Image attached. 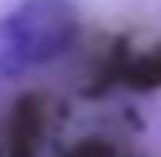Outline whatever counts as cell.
I'll use <instances>...</instances> for the list:
<instances>
[{"mask_svg":"<svg viewBox=\"0 0 161 157\" xmlns=\"http://www.w3.org/2000/svg\"><path fill=\"white\" fill-rule=\"evenodd\" d=\"M122 83L134 86V90H157L161 86V43H153V47H146V51L126 59Z\"/></svg>","mask_w":161,"mask_h":157,"instance_id":"3957f363","label":"cell"},{"mask_svg":"<svg viewBox=\"0 0 161 157\" xmlns=\"http://www.w3.org/2000/svg\"><path fill=\"white\" fill-rule=\"evenodd\" d=\"M67 157H130V153L118 149L114 141H106V138H86V141H79Z\"/></svg>","mask_w":161,"mask_h":157,"instance_id":"277c9868","label":"cell"},{"mask_svg":"<svg viewBox=\"0 0 161 157\" xmlns=\"http://www.w3.org/2000/svg\"><path fill=\"white\" fill-rule=\"evenodd\" d=\"M43 130H47V98L24 94L8 118V157H39Z\"/></svg>","mask_w":161,"mask_h":157,"instance_id":"7a4b0ae2","label":"cell"},{"mask_svg":"<svg viewBox=\"0 0 161 157\" xmlns=\"http://www.w3.org/2000/svg\"><path fill=\"white\" fill-rule=\"evenodd\" d=\"M79 35V8L71 0H20L0 20V71L28 75L59 59Z\"/></svg>","mask_w":161,"mask_h":157,"instance_id":"6da1fadb","label":"cell"}]
</instances>
